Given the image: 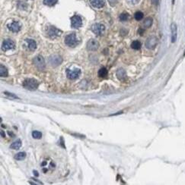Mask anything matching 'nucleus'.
<instances>
[{
  "instance_id": "nucleus-1",
  "label": "nucleus",
  "mask_w": 185,
  "mask_h": 185,
  "mask_svg": "<svg viewBox=\"0 0 185 185\" xmlns=\"http://www.w3.org/2000/svg\"><path fill=\"white\" fill-rule=\"evenodd\" d=\"M38 82L37 80L34 78H27L23 82V86L25 88L29 90H35L38 87Z\"/></svg>"
},
{
  "instance_id": "nucleus-2",
  "label": "nucleus",
  "mask_w": 185,
  "mask_h": 185,
  "mask_svg": "<svg viewBox=\"0 0 185 185\" xmlns=\"http://www.w3.org/2000/svg\"><path fill=\"white\" fill-rule=\"evenodd\" d=\"M65 43L70 47H75L79 44V41L77 40L76 34L72 33L66 36L65 38Z\"/></svg>"
},
{
  "instance_id": "nucleus-3",
  "label": "nucleus",
  "mask_w": 185,
  "mask_h": 185,
  "mask_svg": "<svg viewBox=\"0 0 185 185\" xmlns=\"http://www.w3.org/2000/svg\"><path fill=\"white\" fill-rule=\"evenodd\" d=\"M33 63L39 71H44L46 68L45 61L42 55H37L33 59Z\"/></svg>"
},
{
  "instance_id": "nucleus-4",
  "label": "nucleus",
  "mask_w": 185,
  "mask_h": 185,
  "mask_svg": "<svg viewBox=\"0 0 185 185\" xmlns=\"http://www.w3.org/2000/svg\"><path fill=\"white\" fill-rule=\"evenodd\" d=\"M48 62L50 63V65L53 67H56L58 65H60L62 62V59L60 55H50L48 59Z\"/></svg>"
},
{
  "instance_id": "nucleus-5",
  "label": "nucleus",
  "mask_w": 185,
  "mask_h": 185,
  "mask_svg": "<svg viewBox=\"0 0 185 185\" xmlns=\"http://www.w3.org/2000/svg\"><path fill=\"white\" fill-rule=\"evenodd\" d=\"M92 32L97 36L102 35L105 30V27L102 24H95L91 26Z\"/></svg>"
},
{
  "instance_id": "nucleus-6",
  "label": "nucleus",
  "mask_w": 185,
  "mask_h": 185,
  "mask_svg": "<svg viewBox=\"0 0 185 185\" xmlns=\"http://www.w3.org/2000/svg\"><path fill=\"white\" fill-rule=\"evenodd\" d=\"M62 34V31L60 30L57 29L56 27L53 26H50L49 27L47 30V35L49 36L50 38L51 39H55Z\"/></svg>"
},
{
  "instance_id": "nucleus-7",
  "label": "nucleus",
  "mask_w": 185,
  "mask_h": 185,
  "mask_svg": "<svg viewBox=\"0 0 185 185\" xmlns=\"http://www.w3.org/2000/svg\"><path fill=\"white\" fill-rule=\"evenodd\" d=\"M81 74V70L79 68L75 69H67L66 70V76L69 79L75 80L77 79Z\"/></svg>"
},
{
  "instance_id": "nucleus-8",
  "label": "nucleus",
  "mask_w": 185,
  "mask_h": 185,
  "mask_svg": "<svg viewBox=\"0 0 185 185\" xmlns=\"http://www.w3.org/2000/svg\"><path fill=\"white\" fill-rule=\"evenodd\" d=\"M158 44V39L154 36H152L149 37L146 41V47L149 49H153Z\"/></svg>"
},
{
  "instance_id": "nucleus-9",
  "label": "nucleus",
  "mask_w": 185,
  "mask_h": 185,
  "mask_svg": "<svg viewBox=\"0 0 185 185\" xmlns=\"http://www.w3.org/2000/svg\"><path fill=\"white\" fill-rule=\"evenodd\" d=\"M15 48V43L11 40H5L3 41L2 45V49L3 51H8L11 49H14Z\"/></svg>"
},
{
  "instance_id": "nucleus-10",
  "label": "nucleus",
  "mask_w": 185,
  "mask_h": 185,
  "mask_svg": "<svg viewBox=\"0 0 185 185\" xmlns=\"http://www.w3.org/2000/svg\"><path fill=\"white\" fill-rule=\"evenodd\" d=\"M71 24L72 27L75 29H78L82 25V18L79 15H74L71 18Z\"/></svg>"
},
{
  "instance_id": "nucleus-11",
  "label": "nucleus",
  "mask_w": 185,
  "mask_h": 185,
  "mask_svg": "<svg viewBox=\"0 0 185 185\" xmlns=\"http://www.w3.org/2000/svg\"><path fill=\"white\" fill-rule=\"evenodd\" d=\"M99 47V43L96 40L91 39L87 43V49L89 51H96Z\"/></svg>"
},
{
  "instance_id": "nucleus-12",
  "label": "nucleus",
  "mask_w": 185,
  "mask_h": 185,
  "mask_svg": "<svg viewBox=\"0 0 185 185\" xmlns=\"http://www.w3.org/2000/svg\"><path fill=\"white\" fill-rule=\"evenodd\" d=\"M171 43H175L177 40V27L175 23H172L171 24Z\"/></svg>"
},
{
  "instance_id": "nucleus-13",
  "label": "nucleus",
  "mask_w": 185,
  "mask_h": 185,
  "mask_svg": "<svg viewBox=\"0 0 185 185\" xmlns=\"http://www.w3.org/2000/svg\"><path fill=\"white\" fill-rule=\"evenodd\" d=\"M8 28L13 33H18L21 30V24L18 21H13L11 24H8Z\"/></svg>"
},
{
  "instance_id": "nucleus-14",
  "label": "nucleus",
  "mask_w": 185,
  "mask_h": 185,
  "mask_svg": "<svg viewBox=\"0 0 185 185\" xmlns=\"http://www.w3.org/2000/svg\"><path fill=\"white\" fill-rule=\"evenodd\" d=\"M25 41V43H26L27 49L30 51H34L37 49V43H36V42L34 40H32V39H26Z\"/></svg>"
},
{
  "instance_id": "nucleus-15",
  "label": "nucleus",
  "mask_w": 185,
  "mask_h": 185,
  "mask_svg": "<svg viewBox=\"0 0 185 185\" xmlns=\"http://www.w3.org/2000/svg\"><path fill=\"white\" fill-rule=\"evenodd\" d=\"M90 4L97 9H101L105 6V0H90Z\"/></svg>"
},
{
  "instance_id": "nucleus-16",
  "label": "nucleus",
  "mask_w": 185,
  "mask_h": 185,
  "mask_svg": "<svg viewBox=\"0 0 185 185\" xmlns=\"http://www.w3.org/2000/svg\"><path fill=\"white\" fill-rule=\"evenodd\" d=\"M117 78L120 80H124L126 78V73L123 68H119L117 71Z\"/></svg>"
},
{
  "instance_id": "nucleus-17",
  "label": "nucleus",
  "mask_w": 185,
  "mask_h": 185,
  "mask_svg": "<svg viewBox=\"0 0 185 185\" xmlns=\"http://www.w3.org/2000/svg\"><path fill=\"white\" fill-rule=\"evenodd\" d=\"M21 146V140H17L11 144L10 148L12 150H18V149H20Z\"/></svg>"
},
{
  "instance_id": "nucleus-18",
  "label": "nucleus",
  "mask_w": 185,
  "mask_h": 185,
  "mask_svg": "<svg viewBox=\"0 0 185 185\" xmlns=\"http://www.w3.org/2000/svg\"><path fill=\"white\" fill-rule=\"evenodd\" d=\"M8 74H9L8 69H7L4 65H0V76H1L2 78H5V77L8 76Z\"/></svg>"
},
{
  "instance_id": "nucleus-19",
  "label": "nucleus",
  "mask_w": 185,
  "mask_h": 185,
  "mask_svg": "<svg viewBox=\"0 0 185 185\" xmlns=\"http://www.w3.org/2000/svg\"><path fill=\"white\" fill-rule=\"evenodd\" d=\"M153 23V20L152 18H146L143 21V26L145 28H149L150 27L152 26Z\"/></svg>"
},
{
  "instance_id": "nucleus-20",
  "label": "nucleus",
  "mask_w": 185,
  "mask_h": 185,
  "mask_svg": "<svg viewBox=\"0 0 185 185\" xmlns=\"http://www.w3.org/2000/svg\"><path fill=\"white\" fill-rule=\"evenodd\" d=\"M98 76L102 78H105L107 77V70L105 68H101L98 71Z\"/></svg>"
},
{
  "instance_id": "nucleus-21",
  "label": "nucleus",
  "mask_w": 185,
  "mask_h": 185,
  "mask_svg": "<svg viewBox=\"0 0 185 185\" xmlns=\"http://www.w3.org/2000/svg\"><path fill=\"white\" fill-rule=\"evenodd\" d=\"M26 157V153L25 152H18L17 153L15 156V159L18 161H21V160H24Z\"/></svg>"
},
{
  "instance_id": "nucleus-22",
  "label": "nucleus",
  "mask_w": 185,
  "mask_h": 185,
  "mask_svg": "<svg viewBox=\"0 0 185 185\" xmlns=\"http://www.w3.org/2000/svg\"><path fill=\"white\" fill-rule=\"evenodd\" d=\"M141 43L138 40H135L133 41L132 43H131V48L135 49V50H138L141 48Z\"/></svg>"
},
{
  "instance_id": "nucleus-23",
  "label": "nucleus",
  "mask_w": 185,
  "mask_h": 185,
  "mask_svg": "<svg viewBox=\"0 0 185 185\" xmlns=\"http://www.w3.org/2000/svg\"><path fill=\"white\" fill-rule=\"evenodd\" d=\"M129 18H130V15L126 12H123L122 14H120V16H119V18L121 21H126L129 19Z\"/></svg>"
},
{
  "instance_id": "nucleus-24",
  "label": "nucleus",
  "mask_w": 185,
  "mask_h": 185,
  "mask_svg": "<svg viewBox=\"0 0 185 185\" xmlns=\"http://www.w3.org/2000/svg\"><path fill=\"white\" fill-rule=\"evenodd\" d=\"M144 17V15L142 11H136L135 14H134V18L136 20V21H141L142 19Z\"/></svg>"
},
{
  "instance_id": "nucleus-25",
  "label": "nucleus",
  "mask_w": 185,
  "mask_h": 185,
  "mask_svg": "<svg viewBox=\"0 0 185 185\" xmlns=\"http://www.w3.org/2000/svg\"><path fill=\"white\" fill-rule=\"evenodd\" d=\"M32 137L34 139L39 140V139H41L42 137V133H41V132L38 131H34L32 132Z\"/></svg>"
},
{
  "instance_id": "nucleus-26",
  "label": "nucleus",
  "mask_w": 185,
  "mask_h": 185,
  "mask_svg": "<svg viewBox=\"0 0 185 185\" xmlns=\"http://www.w3.org/2000/svg\"><path fill=\"white\" fill-rule=\"evenodd\" d=\"M57 0H44V4L47 6H53L56 4Z\"/></svg>"
},
{
  "instance_id": "nucleus-27",
  "label": "nucleus",
  "mask_w": 185,
  "mask_h": 185,
  "mask_svg": "<svg viewBox=\"0 0 185 185\" xmlns=\"http://www.w3.org/2000/svg\"><path fill=\"white\" fill-rule=\"evenodd\" d=\"M108 2L109 4L111 5V6H115L116 4L117 3V0H108Z\"/></svg>"
},
{
  "instance_id": "nucleus-28",
  "label": "nucleus",
  "mask_w": 185,
  "mask_h": 185,
  "mask_svg": "<svg viewBox=\"0 0 185 185\" xmlns=\"http://www.w3.org/2000/svg\"><path fill=\"white\" fill-rule=\"evenodd\" d=\"M140 1V0H128V2H129L130 3L132 4V5H136V4H137V3H139Z\"/></svg>"
},
{
  "instance_id": "nucleus-29",
  "label": "nucleus",
  "mask_w": 185,
  "mask_h": 185,
  "mask_svg": "<svg viewBox=\"0 0 185 185\" xmlns=\"http://www.w3.org/2000/svg\"><path fill=\"white\" fill-rule=\"evenodd\" d=\"M5 94H6V95H9V96H10V97H12L13 98H15V99H18V97H17L16 95H15V94H12V93H11L5 92Z\"/></svg>"
},
{
  "instance_id": "nucleus-30",
  "label": "nucleus",
  "mask_w": 185,
  "mask_h": 185,
  "mask_svg": "<svg viewBox=\"0 0 185 185\" xmlns=\"http://www.w3.org/2000/svg\"><path fill=\"white\" fill-rule=\"evenodd\" d=\"M159 0H152V4L154 5H159Z\"/></svg>"
},
{
  "instance_id": "nucleus-31",
  "label": "nucleus",
  "mask_w": 185,
  "mask_h": 185,
  "mask_svg": "<svg viewBox=\"0 0 185 185\" xmlns=\"http://www.w3.org/2000/svg\"><path fill=\"white\" fill-rule=\"evenodd\" d=\"M143 32H144V30H143L142 29H140V30H139V34H140V35H142V34H143Z\"/></svg>"
},
{
  "instance_id": "nucleus-32",
  "label": "nucleus",
  "mask_w": 185,
  "mask_h": 185,
  "mask_svg": "<svg viewBox=\"0 0 185 185\" xmlns=\"http://www.w3.org/2000/svg\"><path fill=\"white\" fill-rule=\"evenodd\" d=\"M1 136H2V137H5V133L2 131H1Z\"/></svg>"
},
{
  "instance_id": "nucleus-33",
  "label": "nucleus",
  "mask_w": 185,
  "mask_h": 185,
  "mask_svg": "<svg viewBox=\"0 0 185 185\" xmlns=\"http://www.w3.org/2000/svg\"><path fill=\"white\" fill-rule=\"evenodd\" d=\"M34 173L35 174V176H38V173H37V171H34Z\"/></svg>"
}]
</instances>
